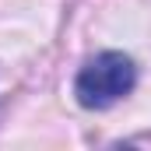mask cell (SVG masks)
I'll list each match as a JSON object with an SVG mask.
<instances>
[{
  "label": "cell",
  "mask_w": 151,
  "mask_h": 151,
  "mask_svg": "<svg viewBox=\"0 0 151 151\" xmlns=\"http://www.w3.org/2000/svg\"><path fill=\"white\" fill-rule=\"evenodd\" d=\"M134 84H137L134 60L127 53L106 49L81 67V74L74 81V95L84 109H109L113 102H119L123 95L134 91Z\"/></svg>",
  "instance_id": "obj_1"
}]
</instances>
